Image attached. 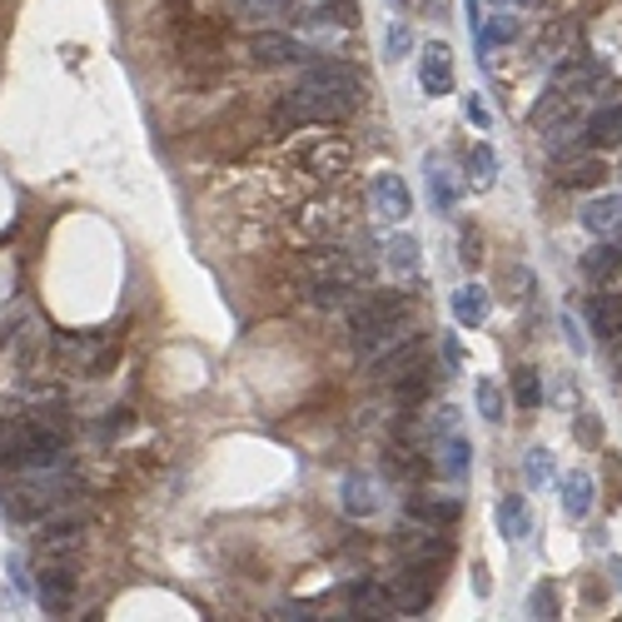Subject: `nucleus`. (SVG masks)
Here are the masks:
<instances>
[{
	"label": "nucleus",
	"instance_id": "obj_10",
	"mask_svg": "<svg viewBox=\"0 0 622 622\" xmlns=\"http://www.w3.org/2000/svg\"><path fill=\"white\" fill-rule=\"evenodd\" d=\"M344 200H309L304 210L294 214V229L299 235H309V239H334V235H344Z\"/></svg>",
	"mask_w": 622,
	"mask_h": 622
},
{
	"label": "nucleus",
	"instance_id": "obj_18",
	"mask_svg": "<svg viewBox=\"0 0 622 622\" xmlns=\"http://www.w3.org/2000/svg\"><path fill=\"white\" fill-rule=\"evenodd\" d=\"M438 378H444V374H438L428 359H423V364H413L403 378H394V399H399V409H413V403H423L428 394H434Z\"/></svg>",
	"mask_w": 622,
	"mask_h": 622
},
{
	"label": "nucleus",
	"instance_id": "obj_15",
	"mask_svg": "<svg viewBox=\"0 0 622 622\" xmlns=\"http://www.w3.org/2000/svg\"><path fill=\"white\" fill-rule=\"evenodd\" d=\"M30 463V419H0V469L21 473Z\"/></svg>",
	"mask_w": 622,
	"mask_h": 622
},
{
	"label": "nucleus",
	"instance_id": "obj_6",
	"mask_svg": "<svg viewBox=\"0 0 622 622\" xmlns=\"http://www.w3.org/2000/svg\"><path fill=\"white\" fill-rule=\"evenodd\" d=\"M249 60L264 65V71H274V65H304L309 46L299 36H289V30H254L249 36Z\"/></svg>",
	"mask_w": 622,
	"mask_h": 622
},
{
	"label": "nucleus",
	"instance_id": "obj_22",
	"mask_svg": "<svg viewBox=\"0 0 622 622\" xmlns=\"http://www.w3.org/2000/svg\"><path fill=\"white\" fill-rule=\"evenodd\" d=\"M583 274L593 284H612L622 274V245H598L593 254H583Z\"/></svg>",
	"mask_w": 622,
	"mask_h": 622
},
{
	"label": "nucleus",
	"instance_id": "obj_4",
	"mask_svg": "<svg viewBox=\"0 0 622 622\" xmlns=\"http://www.w3.org/2000/svg\"><path fill=\"white\" fill-rule=\"evenodd\" d=\"M299 274H304V279H334V284H353V289H359L364 264H359L349 249L329 245V239H314V245L299 254Z\"/></svg>",
	"mask_w": 622,
	"mask_h": 622
},
{
	"label": "nucleus",
	"instance_id": "obj_38",
	"mask_svg": "<svg viewBox=\"0 0 622 622\" xmlns=\"http://www.w3.org/2000/svg\"><path fill=\"white\" fill-rule=\"evenodd\" d=\"M249 15H289L294 11V0H239Z\"/></svg>",
	"mask_w": 622,
	"mask_h": 622
},
{
	"label": "nucleus",
	"instance_id": "obj_33",
	"mask_svg": "<svg viewBox=\"0 0 622 622\" xmlns=\"http://www.w3.org/2000/svg\"><path fill=\"white\" fill-rule=\"evenodd\" d=\"M513 399H518V409H538L543 403V384L533 369H518L513 374Z\"/></svg>",
	"mask_w": 622,
	"mask_h": 622
},
{
	"label": "nucleus",
	"instance_id": "obj_19",
	"mask_svg": "<svg viewBox=\"0 0 622 622\" xmlns=\"http://www.w3.org/2000/svg\"><path fill=\"white\" fill-rule=\"evenodd\" d=\"M488 309H494V299H488V289L483 284H463V289L453 294V314L463 329H478V324H488Z\"/></svg>",
	"mask_w": 622,
	"mask_h": 622
},
{
	"label": "nucleus",
	"instance_id": "obj_3",
	"mask_svg": "<svg viewBox=\"0 0 622 622\" xmlns=\"http://www.w3.org/2000/svg\"><path fill=\"white\" fill-rule=\"evenodd\" d=\"M359 353H364L369 374L384 378V384H394V378H403L413 364H423V359H428V339H423L419 329H394L388 339L369 344V349H359Z\"/></svg>",
	"mask_w": 622,
	"mask_h": 622
},
{
	"label": "nucleus",
	"instance_id": "obj_11",
	"mask_svg": "<svg viewBox=\"0 0 622 622\" xmlns=\"http://www.w3.org/2000/svg\"><path fill=\"white\" fill-rule=\"evenodd\" d=\"M394 608L403 612V618H419L423 608H428V598H434V583H428V568H419V563H409V573H399L394 577Z\"/></svg>",
	"mask_w": 622,
	"mask_h": 622
},
{
	"label": "nucleus",
	"instance_id": "obj_1",
	"mask_svg": "<svg viewBox=\"0 0 622 622\" xmlns=\"http://www.w3.org/2000/svg\"><path fill=\"white\" fill-rule=\"evenodd\" d=\"M364 105L359 90H324V85H294L274 105V125L279 129H304V125H334V120H349L353 110Z\"/></svg>",
	"mask_w": 622,
	"mask_h": 622
},
{
	"label": "nucleus",
	"instance_id": "obj_39",
	"mask_svg": "<svg viewBox=\"0 0 622 622\" xmlns=\"http://www.w3.org/2000/svg\"><path fill=\"white\" fill-rule=\"evenodd\" d=\"M463 110H469V120H473V125H478V129H488V125H494V115H488V105H483L478 95H469V105H463Z\"/></svg>",
	"mask_w": 622,
	"mask_h": 622
},
{
	"label": "nucleus",
	"instance_id": "obj_28",
	"mask_svg": "<svg viewBox=\"0 0 622 622\" xmlns=\"http://www.w3.org/2000/svg\"><path fill=\"white\" fill-rule=\"evenodd\" d=\"M428 469H434V463H428L419 448H394V453H388V473H394V478H403V483H419Z\"/></svg>",
	"mask_w": 622,
	"mask_h": 622
},
{
	"label": "nucleus",
	"instance_id": "obj_40",
	"mask_svg": "<svg viewBox=\"0 0 622 622\" xmlns=\"http://www.w3.org/2000/svg\"><path fill=\"white\" fill-rule=\"evenodd\" d=\"M528 478H533V483H548V453H543V448H533V458H528Z\"/></svg>",
	"mask_w": 622,
	"mask_h": 622
},
{
	"label": "nucleus",
	"instance_id": "obj_41",
	"mask_svg": "<svg viewBox=\"0 0 622 622\" xmlns=\"http://www.w3.org/2000/svg\"><path fill=\"white\" fill-rule=\"evenodd\" d=\"M513 5H538V0H513Z\"/></svg>",
	"mask_w": 622,
	"mask_h": 622
},
{
	"label": "nucleus",
	"instance_id": "obj_24",
	"mask_svg": "<svg viewBox=\"0 0 622 622\" xmlns=\"http://www.w3.org/2000/svg\"><path fill=\"white\" fill-rule=\"evenodd\" d=\"M304 299L314 309H344L353 304V284H334V279H304Z\"/></svg>",
	"mask_w": 622,
	"mask_h": 622
},
{
	"label": "nucleus",
	"instance_id": "obj_17",
	"mask_svg": "<svg viewBox=\"0 0 622 622\" xmlns=\"http://www.w3.org/2000/svg\"><path fill=\"white\" fill-rule=\"evenodd\" d=\"M583 229L598 239L622 235V195H598V200L583 210Z\"/></svg>",
	"mask_w": 622,
	"mask_h": 622
},
{
	"label": "nucleus",
	"instance_id": "obj_25",
	"mask_svg": "<svg viewBox=\"0 0 622 622\" xmlns=\"http://www.w3.org/2000/svg\"><path fill=\"white\" fill-rule=\"evenodd\" d=\"M384 264L394 274H399V279H413V274H419V239H409V235H394L388 239V249H384Z\"/></svg>",
	"mask_w": 622,
	"mask_h": 622
},
{
	"label": "nucleus",
	"instance_id": "obj_20",
	"mask_svg": "<svg viewBox=\"0 0 622 622\" xmlns=\"http://www.w3.org/2000/svg\"><path fill=\"white\" fill-rule=\"evenodd\" d=\"M349 598L364 618H399V608H394V587H384V583H353Z\"/></svg>",
	"mask_w": 622,
	"mask_h": 622
},
{
	"label": "nucleus",
	"instance_id": "obj_2",
	"mask_svg": "<svg viewBox=\"0 0 622 622\" xmlns=\"http://www.w3.org/2000/svg\"><path fill=\"white\" fill-rule=\"evenodd\" d=\"M413 314V299L409 294H359L349 304V329L353 344L369 349V344L388 339L394 329H403V319Z\"/></svg>",
	"mask_w": 622,
	"mask_h": 622
},
{
	"label": "nucleus",
	"instance_id": "obj_35",
	"mask_svg": "<svg viewBox=\"0 0 622 622\" xmlns=\"http://www.w3.org/2000/svg\"><path fill=\"white\" fill-rule=\"evenodd\" d=\"M528 612H533V618H543V622L558 618V587H552V583H538V587H533Z\"/></svg>",
	"mask_w": 622,
	"mask_h": 622
},
{
	"label": "nucleus",
	"instance_id": "obj_31",
	"mask_svg": "<svg viewBox=\"0 0 622 622\" xmlns=\"http://www.w3.org/2000/svg\"><path fill=\"white\" fill-rule=\"evenodd\" d=\"M494 170H498L494 150H488V145H478V150L469 154V185H473V189H488V185H494V179H498Z\"/></svg>",
	"mask_w": 622,
	"mask_h": 622
},
{
	"label": "nucleus",
	"instance_id": "obj_12",
	"mask_svg": "<svg viewBox=\"0 0 622 622\" xmlns=\"http://www.w3.org/2000/svg\"><path fill=\"white\" fill-rule=\"evenodd\" d=\"M374 214L388 224H403L413 214V195L399 175H378L374 179Z\"/></svg>",
	"mask_w": 622,
	"mask_h": 622
},
{
	"label": "nucleus",
	"instance_id": "obj_7",
	"mask_svg": "<svg viewBox=\"0 0 622 622\" xmlns=\"http://www.w3.org/2000/svg\"><path fill=\"white\" fill-rule=\"evenodd\" d=\"M299 85H324V90H359V95H369L364 71L349 65L344 55H334V60H314V55H309L304 71H299Z\"/></svg>",
	"mask_w": 622,
	"mask_h": 622
},
{
	"label": "nucleus",
	"instance_id": "obj_16",
	"mask_svg": "<svg viewBox=\"0 0 622 622\" xmlns=\"http://www.w3.org/2000/svg\"><path fill=\"white\" fill-rule=\"evenodd\" d=\"M339 503H344V513L349 518H369V513H378V483L369 478V473H349L344 478V488H339Z\"/></svg>",
	"mask_w": 622,
	"mask_h": 622
},
{
	"label": "nucleus",
	"instance_id": "obj_21",
	"mask_svg": "<svg viewBox=\"0 0 622 622\" xmlns=\"http://www.w3.org/2000/svg\"><path fill=\"white\" fill-rule=\"evenodd\" d=\"M409 513L419 518V523H428V528H438V523L448 528V523L463 518V503H458V498H413Z\"/></svg>",
	"mask_w": 622,
	"mask_h": 622
},
{
	"label": "nucleus",
	"instance_id": "obj_36",
	"mask_svg": "<svg viewBox=\"0 0 622 622\" xmlns=\"http://www.w3.org/2000/svg\"><path fill=\"white\" fill-rule=\"evenodd\" d=\"M458 259H463L469 270H478V264H483V239H478L473 224H463V235H458Z\"/></svg>",
	"mask_w": 622,
	"mask_h": 622
},
{
	"label": "nucleus",
	"instance_id": "obj_37",
	"mask_svg": "<svg viewBox=\"0 0 622 622\" xmlns=\"http://www.w3.org/2000/svg\"><path fill=\"white\" fill-rule=\"evenodd\" d=\"M413 50V30L409 25H388V60H399Z\"/></svg>",
	"mask_w": 622,
	"mask_h": 622
},
{
	"label": "nucleus",
	"instance_id": "obj_9",
	"mask_svg": "<svg viewBox=\"0 0 622 622\" xmlns=\"http://www.w3.org/2000/svg\"><path fill=\"white\" fill-rule=\"evenodd\" d=\"M36 598H40V608H46V612L65 618V612H71V598H75V573H71V563H40Z\"/></svg>",
	"mask_w": 622,
	"mask_h": 622
},
{
	"label": "nucleus",
	"instance_id": "obj_26",
	"mask_svg": "<svg viewBox=\"0 0 622 622\" xmlns=\"http://www.w3.org/2000/svg\"><path fill=\"white\" fill-rule=\"evenodd\" d=\"M498 528H503L508 543H523V538H528V528H533L528 503H523V498H503V503H498Z\"/></svg>",
	"mask_w": 622,
	"mask_h": 622
},
{
	"label": "nucleus",
	"instance_id": "obj_13",
	"mask_svg": "<svg viewBox=\"0 0 622 622\" xmlns=\"http://www.w3.org/2000/svg\"><path fill=\"white\" fill-rule=\"evenodd\" d=\"M419 85H423V95H448L453 90V50L448 46H423Z\"/></svg>",
	"mask_w": 622,
	"mask_h": 622
},
{
	"label": "nucleus",
	"instance_id": "obj_5",
	"mask_svg": "<svg viewBox=\"0 0 622 622\" xmlns=\"http://www.w3.org/2000/svg\"><path fill=\"white\" fill-rule=\"evenodd\" d=\"M602 179H608L602 154H593V150H563V154H552V185H558V189H598Z\"/></svg>",
	"mask_w": 622,
	"mask_h": 622
},
{
	"label": "nucleus",
	"instance_id": "obj_27",
	"mask_svg": "<svg viewBox=\"0 0 622 622\" xmlns=\"http://www.w3.org/2000/svg\"><path fill=\"white\" fill-rule=\"evenodd\" d=\"M563 508L568 518H587V508H593V478L587 473H568L563 478Z\"/></svg>",
	"mask_w": 622,
	"mask_h": 622
},
{
	"label": "nucleus",
	"instance_id": "obj_8",
	"mask_svg": "<svg viewBox=\"0 0 622 622\" xmlns=\"http://www.w3.org/2000/svg\"><path fill=\"white\" fill-rule=\"evenodd\" d=\"M299 170L314 179H344L353 170V145L349 140H314L299 154Z\"/></svg>",
	"mask_w": 622,
	"mask_h": 622
},
{
	"label": "nucleus",
	"instance_id": "obj_23",
	"mask_svg": "<svg viewBox=\"0 0 622 622\" xmlns=\"http://www.w3.org/2000/svg\"><path fill=\"white\" fill-rule=\"evenodd\" d=\"M587 145H602V150L622 145V105H608V110H598V115H587Z\"/></svg>",
	"mask_w": 622,
	"mask_h": 622
},
{
	"label": "nucleus",
	"instance_id": "obj_32",
	"mask_svg": "<svg viewBox=\"0 0 622 622\" xmlns=\"http://www.w3.org/2000/svg\"><path fill=\"white\" fill-rule=\"evenodd\" d=\"M428 195H434L438 210H453V204H458V185H453V175H448L444 165L428 170Z\"/></svg>",
	"mask_w": 622,
	"mask_h": 622
},
{
	"label": "nucleus",
	"instance_id": "obj_29",
	"mask_svg": "<svg viewBox=\"0 0 622 622\" xmlns=\"http://www.w3.org/2000/svg\"><path fill=\"white\" fill-rule=\"evenodd\" d=\"M438 473H444V478H463V473H469V444L458 434L438 444Z\"/></svg>",
	"mask_w": 622,
	"mask_h": 622
},
{
	"label": "nucleus",
	"instance_id": "obj_30",
	"mask_svg": "<svg viewBox=\"0 0 622 622\" xmlns=\"http://www.w3.org/2000/svg\"><path fill=\"white\" fill-rule=\"evenodd\" d=\"M518 36V15H494V21H478V30H473V40H478L483 50L488 46H503V40Z\"/></svg>",
	"mask_w": 622,
	"mask_h": 622
},
{
	"label": "nucleus",
	"instance_id": "obj_34",
	"mask_svg": "<svg viewBox=\"0 0 622 622\" xmlns=\"http://www.w3.org/2000/svg\"><path fill=\"white\" fill-rule=\"evenodd\" d=\"M473 399H478V413L488 423H503V394H498V384H488V378H478V388H473Z\"/></svg>",
	"mask_w": 622,
	"mask_h": 622
},
{
	"label": "nucleus",
	"instance_id": "obj_14",
	"mask_svg": "<svg viewBox=\"0 0 622 622\" xmlns=\"http://www.w3.org/2000/svg\"><path fill=\"white\" fill-rule=\"evenodd\" d=\"M543 129V145H548V154H563V150H577V145L587 140V115L583 110H563L558 120H548Z\"/></svg>",
	"mask_w": 622,
	"mask_h": 622
}]
</instances>
